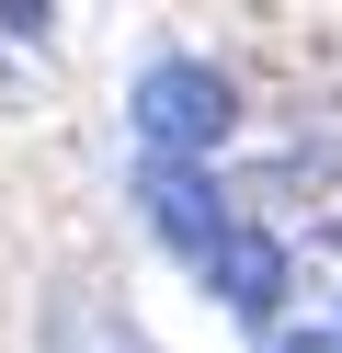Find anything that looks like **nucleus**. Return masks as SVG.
<instances>
[{
	"label": "nucleus",
	"instance_id": "nucleus-1",
	"mask_svg": "<svg viewBox=\"0 0 342 353\" xmlns=\"http://www.w3.org/2000/svg\"><path fill=\"white\" fill-rule=\"evenodd\" d=\"M126 125H137V148H149L160 171H194L205 148H228V125H240V92H228L205 57H160V69H137Z\"/></svg>",
	"mask_w": 342,
	"mask_h": 353
},
{
	"label": "nucleus",
	"instance_id": "nucleus-2",
	"mask_svg": "<svg viewBox=\"0 0 342 353\" xmlns=\"http://www.w3.org/2000/svg\"><path fill=\"white\" fill-rule=\"evenodd\" d=\"M137 205H149V228L171 239L182 262H217V239H228V194L205 183V171H160V160H149V183H137Z\"/></svg>",
	"mask_w": 342,
	"mask_h": 353
},
{
	"label": "nucleus",
	"instance_id": "nucleus-3",
	"mask_svg": "<svg viewBox=\"0 0 342 353\" xmlns=\"http://www.w3.org/2000/svg\"><path fill=\"white\" fill-rule=\"evenodd\" d=\"M205 285H217V296L240 307L251 330H263L274 307H285V239H274V228H228V239H217V262H205Z\"/></svg>",
	"mask_w": 342,
	"mask_h": 353
},
{
	"label": "nucleus",
	"instance_id": "nucleus-4",
	"mask_svg": "<svg viewBox=\"0 0 342 353\" xmlns=\"http://www.w3.org/2000/svg\"><path fill=\"white\" fill-rule=\"evenodd\" d=\"M274 353H342V319H319V330H285Z\"/></svg>",
	"mask_w": 342,
	"mask_h": 353
}]
</instances>
